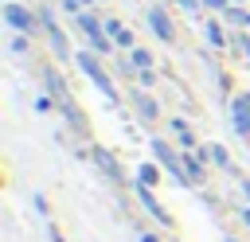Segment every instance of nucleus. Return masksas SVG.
Instances as JSON below:
<instances>
[{
  "label": "nucleus",
  "instance_id": "f257e3e1",
  "mask_svg": "<svg viewBox=\"0 0 250 242\" xmlns=\"http://www.w3.org/2000/svg\"><path fill=\"white\" fill-rule=\"evenodd\" d=\"M78 66L86 70V78H94V86H98V90H102L105 98H117V90H113V82H109V78H105V70H102V66L94 62V55H78Z\"/></svg>",
  "mask_w": 250,
  "mask_h": 242
},
{
  "label": "nucleus",
  "instance_id": "f03ea898",
  "mask_svg": "<svg viewBox=\"0 0 250 242\" xmlns=\"http://www.w3.org/2000/svg\"><path fill=\"white\" fill-rule=\"evenodd\" d=\"M152 152H156V160H160V164H164L168 172H176V180H180V183H188V172H184V160H176V156H172V148H168L164 141H152Z\"/></svg>",
  "mask_w": 250,
  "mask_h": 242
},
{
  "label": "nucleus",
  "instance_id": "7ed1b4c3",
  "mask_svg": "<svg viewBox=\"0 0 250 242\" xmlns=\"http://www.w3.org/2000/svg\"><path fill=\"white\" fill-rule=\"evenodd\" d=\"M4 20H8L16 31H31V27H35V16H31L23 4H4Z\"/></svg>",
  "mask_w": 250,
  "mask_h": 242
},
{
  "label": "nucleus",
  "instance_id": "20e7f679",
  "mask_svg": "<svg viewBox=\"0 0 250 242\" xmlns=\"http://www.w3.org/2000/svg\"><path fill=\"white\" fill-rule=\"evenodd\" d=\"M78 23H82V31L90 35V43H94V51H109V35L102 31V23H98L94 16H78Z\"/></svg>",
  "mask_w": 250,
  "mask_h": 242
},
{
  "label": "nucleus",
  "instance_id": "39448f33",
  "mask_svg": "<svg viewBox=\"0 0 250 242\" xmlns=\"http://www.w3.org/2000/svg\"><path fill=\"white\" fill-rule=\"evenodd\" d=\"M39 20H43V27H47V35H51V47H55V55H62V59H66V35L59 31L55 16H51V12L43 8V12H39Z\"/></svg>",
  "mask_w": 250,
  "mask_h": 242
},
{
  "label": "nucleus",
  "instance_id": "423d86ee",
  "mask_svg": "<svg viewBox=\"0 0 250 242\" xmlns=\"http://www.w3.org/2000/svg\"><path fill=\"white\" fill-rule=\"evenodd\" d=\"M148 23H152V31H156L164 43H172V39H176V31H172V20L164 16V8H152V12H148Z\"/></svg>",
  "mask_w": 250,
  "mask_h": 242
},
{
  "label": "nucleus",
  "instance_id": "0eeeda50",
  "mask_svg": "<svg viewBox=\"0 0 250 242\" xmlns=\"http://www.w3.org/2000/svg\"><path fill=\"white\" fill-rule=\"evenodd\" d=\"M105 31H109V39H113L117 47H133V35H129V31L117 23V20H109V23H105Z\"/></svg>",
  "mask_w": 250,
  "mask_h": 242
},
{
  "label": "nucleus",
  "instance_id": "6e6552de",
  "mask_svg": "<svg viewBox=\"0 0 250 242\" xmlns=\"http://www.w3.org/2000/svg\"><path fill=\"white\" fill-rule=\"evenodd\" d=\"M94 160H98V168H102L105 176H113V180L121 176V172H117V160H113V156H109L105 148H94Z\"/></svg>",
  "mask_w": 250,
  "mask_h": 242
},
{
  "label": "nucleus",
  "instance_id": "1a4fd4ad",
  "mask_svg": "<svg viewBox=\"0 0 250 242\" xmlns=\"http://www.w3.org/2000/svg\"><path fill=\"white\" fill-rule=\"evenodd\" d=\"M234 129H238L242 137L250 133V113H246V101H242V98H234Z\"/></svg>",
  "mask_w": 250,
  "mask_h": 242
},
{
  "label": "nucleus",
  "instance_id": "9d476101",
  "mask_svg": "<svg viewBox=\"0 0 250 242\" xmlns=\"http://www.w3.org/2000/svg\"><path fill=\"white\" fill-rule=\"evenodd\" d=\"M137 195H141V203H145V207H148V211H152V215H156V219H160V222H168V215H164V211H160V207H156V199H152V191H148V187H145V183H141V187H137Z\"/></svg>",
  "mask_w": 250,
  "mask_h": 242
},
{
  "label": "nucleus",
  "instance_id": "9b49d317",
  "mask_svg": "<svg viewBox=\"0 0 250 242\" xmlns=\"http://www.w3.org/2000/svg\"><path fill=\"white\" fill-rule=\"evenodd\" d=\"M184 172H188V183H199L203 180V168H199L195 156H184Z\"/></svg>",
  "mask_w": 250,
  "mask_h": 242
},
{
  "label": "nucleus",
  "instance_id": "f8f14e48",
  "mask_svg": "<svg viewBox=\"0 0 250 242\" xmlns=\"http://www.w3.org/2000/svg\"><path fill=\"white\" fill-rule=\"evenodd\" d=\"M137 109H141L145 117H156V101H152V98H145V94H137Z\"/></svg>",
  "mask_w": 250,
  "mask_h": 242
},
{
  "label": "nucleus",
  "instance_id": "ddd939ff",
  "mask_svg": "<svg viewBox=\"0 0 250 242\" xmlns=\"http://www.w3.org/2000/svg\"><path fill=\"white\" fill-rule=\"evenodd\" d=\"M133 66H141V70H148V66H152V55L137 47V51H133Z\"/></svg>",
  "mask_w": 250,
  "mask_h": 242
},
{
  "label": "nucleus",
  "instance_id": "4468645a",
  "mask_svg": "<svg viewBox=\"0 0 250 242\" xmlns=\"http://www.w3.org/2000/svg\"><path fill=\"white\" fill-rule=\"evenodd\" d=\"M172 129H176V137H180V141H184V144H188V148H191V144H195V137H191V133H188V125H184V121H172Z\"/></svg>",
  "mask_w": 250,
  "mask_h": 242
},
{
  "label": "nucleus",
  "instance_id": "2eb2a0df",
  "mask_svg": "<svg viewBox=\"0 0 250 242\" xmlns=\"http://www.w3.org/2000/svg\"><path fill=\"white\" fill-rule=\"evenodd\" d=\"M207 156H211L215 164H227V148H223V144H211V148H207Z\"/></svg>",
  "mask_w": 250,
  "mask_h": 242
},
{
  "label": "nucleus",
  "instance_id": "dca6fc26",
  "mask_svg": "<svg viewBox=\"0 0 250 242\" xmlns=\"http://www.w3.org/2000/svg\"><path fill=\"white\" fill-rule=\"evenodd\" d=\"M141 183H145V187H148V183H156V168H152V164H145V168H141Z\"/></svg>",
  "mask_w": 250,
  "mask_h": 242
},
{
  "label": "nucleus",
  "instance_id": "f3484780",
  "mask_svg": "<svg viewBox=\"0 0 250 242\" xmlns=\"http://www.w3.org/2000/svg\"><path fill=\"white\" fill-rule=\"evenodd\" d=\"M207 39H211L215 47H223V31H219V23H211V27H207Z\"/></svg>",
  "mask_w": 250,
  "mask_h": 242
},
{
  "label": "nucleus",
  "instance_id": "a211bd4d",
  "mask_svg": "<svg viewBox=\"0 0 250 242\" xmlns=\"http://www.w3.org/2000/svg\"><path fill=\"white\" fill-rule=\"evenodd\" d=\"M227 16H230V20H234V23H246V20H250V16H246V12H238V8H230V12H227Z\"/></svg>",
  "mask_w": 250,
  "mask_h": 242
},
{
  "label": "nucleus",
  "instance_id": "6ab92c4d",
  "mask_svg": "<svg viewBox=\"0 0 250 242\" xmlns=\"http://www.w3.org/2000/svg\"><path fill=\"white\" fill-rule=\"evenodd\" d=\"M176 4H180L184 12H195V8H199V0H176Z\"/></svg>",
  "mask_w": 250,
  "mask_h": 242
},
{
  "label": "nucleus",
  "instance_id": "aec40b11",
  "mask_svg": "<svg viewBox=\"0 0 250 242\" xmlns=\"http://www.w3.org/2000/svg\"><path fill=\"white\" fill-rule=\"evenodd\" d=\"M203 4H211V8H223V4H227V0H203Z\"/></svg>",
  "mask_w": 250,
  "mask_h": 242
},
{
  "label": "nucleus",
  "instance_id": "412c9836",
  "mask_svg": "<svg viewBox=\"0 0 250 242\" xmlns=\"http://www.w3.org/2000/svg\"><path fill=\"white\" fill-rule=\"evenodd\" d=\"M141 242H156V238H152V234H141Z\"/></svg>",
  "mask_w": 250,
  "mask_h": 242
},
{
  "label": "nucleus",
  "instance_id": "4be33fe9",
  "mask_svg": "<svg viewBox=\"0 0 250 242\" xmlns=\"http://www.w3.org/2000/svg\"><path fill=\"white\" fill-rule=\"evenodd\" d=\"M242 219H246V226H250V207H246V211H242Z\"/></svg>",
  "mask_w": 250,
  "mask_h": 242
},
{
  "label": "nucleus",
  "instance_id": "5701e85b",
  "mask_svg": "<svg viewBox=\"0 0 250 242\" xmlns=\"http://www.w3.org/2000/svg\"><path fill=\"white\" fill-rule=\"evenodd\" d=\"M242 191H246V199H250V180H246V183H242Z\"/></svg>",
  "mask_w": 250,
  "mask_h": 242
},
{
  "label": "nucleus",
  "instance_id": "b1692460",
  "mask_svg": "<svg viewBox=\"0 0 250 242\" xmlns=\"http://www.w3.org/2000/svg\"><path fill=\"white\" fill-rule=\"evenodd\" d=\"M242 101H246V113H250V94H242Z\"/></svg>",
  "mask_w": 250,
  "mask_h": 242
},
{
  "label": "nucleus",
  "instance_id": "393cba45",
  "mask_svg": "<svg viewBox=\"0 0 250 242\" xmlns=\"http://www.w3.org/2000/svg\"><path fill=\"white\" fill-rule=\"evenodd\" d=\"M227 242H234V238H227Z\"/></svg>",
  "mask_w": 250,
  "mask_h": 242
}]
</instances>
